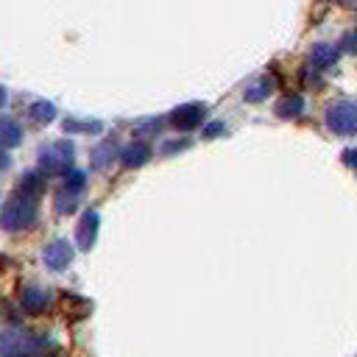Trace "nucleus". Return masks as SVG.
I'll return each instance as SVG.
<instances>
[{
	"label": "nucleus",
	"instance_id": "nucleus-11",
	"mask_svg": "<svg viewBox=\"0 0 357 357\" xmlns=\"http://www.w3.org/2000/svg\"><path fill=\"white\" fill-rule=\"evenodd\" d=\"M14 192H22V195H31V198H39L45 192V176L39 170H28L20 176L17 181V190Z\"/></svg>",
	"mask_w": 357,
	"mask_h": 357
},
{
	"label": "nucleus",
	"instance_id": "nucleus-25",
	"mask_svg": "<svg viewBox=\"0 0 357 357\" xmlns=\"http://www.w3.org/2000/svg\"><path fill=\"white\" fill-rule=\"evenodd\" d=\"M11 165V159H8V153H6V148H0V173L6 170Z\"/></svg>",
	"mask_w": 357,
	"mask_h": 357
},
{
	"label": "nucleus",
	"instance_id": "nucleus-24",
	"mask_svg": "<svg viewBox=\"0 0 357 357\" xmlns=\"http://www.w3.org/2000/svg\"><path fill=\"white\" fill-rule=\"evenodd\" d=\"M340 159H343V165H346V167H351V170H357V148H346Z\"/></svg>",
	"mask_w": 357,
	"mask_h": 357
},
{
	"label": "nucleus",
	"instance_id": "nucleus-15",
	"mask_svg": "<svg viewBox=\"0 0 357 357\" xmlns=\"http://www.w3.org/2000/svg\"><path fill=\"white\" fill-rule=\"evenodd\" d=\"M310 61H312L315 67H329V64L337 61V50H335L332 45H326V42H318V45H312V50H310Z\"/></svg>",
	"mask_w": 357,
	"mask_h": 357
},
{
	"label": "nucleus",
	"instance_id": "nucleus-27",
	"mask_svg": "<svg viewBox=\"0 0 357 357\" xmlns=\"http://www.w3.org/2000/svg\"><path fill=\"white\" fill-rule=\"evenodd\" d=\"M50 357H56V354H50Z\"/></svg>",
	"mask_w": 357,
	"mask_h": 357
},
{
	"label": "nucleus",
	"instance_id": "nucleus-5",
	"mask_svg": "<svg viewBox=\"0 0 357 357\" xmlns=\"http://www.w3.org/2000/svg\"><path fill=\"white\" fill-rule=\"evenodd\" d=\"M36 337L22 332H6L0 335V357H33L36 354Z\"/></svg>",
	"mask_w": 357,
	"mask_h": 357
},
{
	"label": "nucleus",
	"instance_id": "nucleus-4",
	"mask_svg": "<svg viewBox=\"0 0 357 357\" xmlns=\"http://www.w3.org/2000/svg\"><path fill=\"white\" fill-rule=\"evenodd\" d=\"M204 117H206V106L198 103V100H192V103L176 106V109L170 112L167 123H170L173 128H178V131H192V128H198V126L204 123Z\"/></svg>",
	"mask_w": 357,
	"mask_h": 357
},
{
	"label": "nucleus",
	"instance_id": "nucleus-18",
	"mask_svg": "<svg viewBox=\"0 0 357 357\" xmlns=\"http://www.w3.org/2000/svg\"><path fill=\"white\" fill-rule=\"evenodd\" d=\"M61 126H64V131H78V134H98V131H103V123L100 120H75V117H67Z\"/></svg>",
	"mask_w": 357,
	"mask_h": 357
},
{
	"label": "nucleus",
	"instance_id": "nucleus-6",
	"mask_svg": "<svg viewBox=\"0 0 357 357\" xmlns=\"http://www.w3.org/2000/svg\"><path fill=\"white\" fill-rule=\"evenodd\" d=\"M98 229H100V215H98L95 209H86V212L81 215L78 226H75V243H78L81 251H89V248L95 245Z\"/></svg>",
	"mask_w": 357,
	"mask_h": 357
},
{
	"label": "nucleus",
	"instance_id": "nucleus-8",
	"mask_svg": "<svg viewBox=\"0 0 357 357\" xmlns=\"http://www.w3.org/2000/svg\"><path fill=\"white\" fill-rule=\"evenodd\" d=\"M148 159H151V145L142 142V139H134V142H128V145L120 151V165L128 167V170L142 167Z\"/></svg>",
	"mask_w": 357,
	"mask_h": 357
},
{
	"label": "nucleus",
	"instance_id": "nucleus-16",
	"mask_svg": "<svg viewBox=\"0 0 357 357\" xmlns=\"http://www.w3.org/2000/svg\"><path fill=\"white\" fill-rule=\"evenodd\" d=\"M28 114H31V120H33L36 126H47V123L56 117V106H53L50 100H33L31 109H28Z\"/></svg>",
	"mask_w": 357,
	"mask_h": 357
},
{
	"label": "nucleus",
	"instance_id": "nucleus-23",
	"mask_svg": "<svg viewBox=\"0 0 357 357\" xmlns=\"http://www.w3.org/2000/svg\"><path fill=\"white\" fill-rule=\"evenodd\" d=\"M184 148H190V139H170V142H165L162 153H176V151H184Z\"/></svg>",
	"mask_w": 357,
	"mask_h": 357
},
{
	"label": "nucleus",
	"instance_id": "nucleus-17",
	"mask_svg": "<svg viewBox=\"0 0 357 357\" xmlns=\"http://www.w3.org/2000/svg\"><path fill=\"white\" fill-rule=\"evenodd\" d=\"M84 187H86V173H84V170L73 167V170L64 173V184H61L64 192H70V195H81Z\"/></svg>",
	"mask_w": 357,
	"mask_h": 357
},
{
	"label": "nucleus",
	"instance_id": "nucleus-2",
	"mask_svg": "<svg viewBox=\"0 0 357 357\" xmlns=\"http://www.w3.org/2000/svg\"><path fill=\"white\" fill-rule=\"evenodd\" d=\"M73 159H75V148L70 139H56V142H45L39 148V173H67L73 170Z\"/></svg>",
	"mask_w": 357,
	"mask_h": 357
},
{
	"label": "nucleus",
	"instance_id": "nucleus-12",
	"mask_svg": "<svg viewBox=\"0 0 357 357\" xmlns=\"http://www.w3.org/2000/svg\"><path fill=\"white\" fill-rule=\"evenodd\" d=\"M22 142V128L11 117H0V148H17Z\"/></svg>",
	"mask_w": 357,
	"mask_h": 357
},
{
	"label": "nucleus",
	"instance_id": "nucleus-21",
	"mask_svg": "<svg viewBox=\"0 0 357 357\" xmlns=\"http://www.w3.org/2000/svg\"><path fill=\"white\" fill-rule=\"evenodd\" d=\"M223 131H226L223 120H212V123H206V126H204V139H215V137H220Z\"/></svg>",
	"mask_w": 357,
	"mask_h": 357
},
{
	"label": "nucleus",
	"instance_id": "nucleus-19",
	"mask_svg": "<svg viewBox=\"0 0 357 357\" xmlns=\"http://www.w3.org/2000/svg\"><path fill=\"white\" fill-rule=\"evenodd\" d=\"M53 206H56V212H61V215H70V212L78 206V195H70V192L59 190V192H56V201H53Z\"/></svg>",
	"mask_w": 357,
	"mask_h": 357
},
{
	"label": "nucleus",
	"instance_id": "nucleus-26",
	"mask_svg": "<svg viewBox=\"0 0 357 357\" xmlns=\"http://www.w3.org/2000/svg\"><path fill=\"white\" fill-rule=\"evenodd\" d=\"M8 100V92H6V86H0V106Z\"/></svg>",
	"mask_w": 357,
	"mask_h": 357
},
{
	"label": "nucleus",
	"instance_id": "nucleus-13",
	"mask_svg": "<svg viewBox=\"0 0 357 357\" xmlns=\"http://www.w3.org/2000/svg\"><path fill=\"white\" fill-rule=\"evenodd\" d=\"M114 159H117V142H114V139H106V142H100V145L92 151V167H95V170H106Z\"/></svg>",
	"mask_w": 357,
	"mask_h": 357
},
{
	"label": "nucleus",
	"instance_id": "nucleus-14",
	"mask_svg": "<svg viewBox=\"0 0 357 357\" xmlns=\"http://www.w3.org/2000/svg\"><path fill=\"white\" fill-rule=\"evenodd\" d=\"M61 310H64V315H67V318L78 321V318L89 315L92 304H89L86 298H78V296H61Z\"/></svg>",
	"mask_w": 357,
	"mask_h": 357
},
{
	"label": "nucleus",
	"instance_id": "nucleus-20",
	"mask_svg": "<svg viewBox=\"0 0 357 357\" xmlns=\"http://www.w3.org/2000/svg\"><path fill=\"white\" fill-rule=\"evenodd\" d=\"M271 86H273V84H271L268 78H262V81H259L257 86L245 89V100H251V103H259V100H262V98H265V95L271 92Z\"/></svg>",
	"mask_w": 357,
	"mask_h": 357
},
{
	"label": "nucleus",
	"instance_id": "nucleus-3",
	"mask_svg": "<svg viewBox=\"0 0 357 357\" xmlns=\"http://www.w3.org/2000/svg\"><path fill=\"white\" fill-rule=\"evenodd\" d=\"M324 123L332 134L337 137H351L357 134V100H337L326 109Z\"/></svg>",
	"mask_w": 357,
	"mask_h": 357
},
{
	"label": "nucleus",
	"instance_id": "nucleus-7",
	"mask_svg": "<svg viewBox=\"0 0 357 357\" xmlns=\"http://www.w3.org/2000/svg\"><path fill=\"white\" fill-rule=\"evenodd\" d=\"M42 259H45V265H47L50 271H64V268L73 262V245L59 237V240H53V243L45 245Z\"/></svg>",
	"mask_w": 357,
	"mask_h": 357
},
{
	"label": "nucleus",
	"instance_id": "nucleus-28",
	"mask_svg": "<svg viewBox=\"0 0 357 357\" xmlns=\"http://www.w3.org/2000/svg\"><path fill=\"white\" fill-rule=\"evenodd\" d=\"M343 3H346V0H343Z\"/></svg>",
	"mask_w": 357,
	"mask_h": 357
},
{
	"label": "nucleus",
	"instance_id": "nucleus-22",
	"mask_svg": "<svg viewBox=\"0 0 357 357\" xmlns=\"http://www.w3.org/2000/svg\"><path fill=\"white\" fill-rule=\"evenodd\" d=\"M162 128V120L156 117V120H142L139 126H137V134H156Z\"/></svg>",
	"mask_w": 357,
	"mask_h": 357
},
{
	"label": "nucleus",
	"instance_id": "nucleus-10",
	"mask_svg": "<svg viewBox=\"0 0 357 357\" xmlns=\"http://www.w3.org/2000/svg\"><path fill=\"white\" fill-rule=\"evenodd\" d=\"M20 307L28 312V315H39L45 307H47V293L39 290V287H25L20 293Z\"/></svg>",
	"mask_w": 357,
	"mask_h": 357
},
{
	"label": "nucleus",
	"instance_id": "nucleus-1",
	"mask_svg": "<svg viewBox=\"0 0 357 357\" xmlns=\"http://www.w3.org/2000/svg\"><path fill=\"white\" fill-rule=\"evenodd\" d=\"M36 215H39V198L14 192L3 204V209H0V229H6V231H22V229H28V226L36 223Z\"/></svg>",
	"mask_w": 357,
	"mask_h": 357
},
{
	"label": "nucleus",
	"instance_id": "nucleus-9",
	"mask_svg": "<svg viewBox=\"0 0 357 357\" xmlns=\"http://www.w3.org/2000/svg\"><path fill=\"white\" fill-rule=\"evenodd\" d=\"M273 112H276V117H282V120H296V117H301V112H304V98H301V95H282V98L276 100Z\"/></svg>",
	"mask_w": 357,
	"mask_h": 357
}]
</instances>
